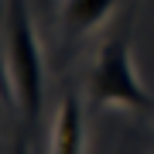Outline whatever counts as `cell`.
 <instances>
[{"label": "cell", "mask_w": 154, "mask_h": 154, "mask_svg": "<svg viewBox=\"0 0 154 154\" xmlns=\"http://www.w3.org/2000/svg\"><path fill=\"white\" fill-rule=\"evenodd\" d=\"M4 69L14 106L24 123H34L45 103V62L28 0H7L4 7Z\"/></svg>", "instance_id": "obj_1"}, {"label": "cell", "mask_w": 154, "mask_h": 154, "mask_svg": "<svg viewBox=\"0 0 154 154\" xmlns=\"http://www.w3.org/2000/svg\"><path fill=\"white\" fill-rule=\"evenodd\" d=\"M89 96H93L96 106H123V110H134V113L154 110V96L140 82L130 41L123 34H113L99 48L93 75H89Z\"/></svg>", "instance_id": "obj_2"}, {"label": "cell", "mask_w": 154, "mask_h": 154, "mask_svg": "<svg viewBox=\"0 0 154 154\" xmlns=\"http://www.w3.org/2000/svg\"><path fill=\"white\" fill-rule=\"evenodd\" d=\"M51 154H86V116L75 93H65L51 123Z\"/></svg>", "instance_id": "obj_3"}, {"label": "cell", "mask_w": 154, "mask_h": 154, "mask_svg": "<svg viewBox=\"0 0 154 154\" xmlns=\"http://www.w3.org/2000/svg\"><path fill=\"white\" fill-rule=\"evenodd\" d=\"M116 7V0H62V34L65 41H79L86 38L93 28L110 17Z\"/></svg>", "instance_id": "obj_4"}, {"label": "cell", "mask_w": 154, "mask_h": 154, "mask_svg": "<svg viewBox=\"0 0 154 154\" xmlns=\"http://www.w3.org/2000/svg\"><path fill=\"white\" fill-rule=\"evenodd\" d=\"M0 110H4V103H0Z\"/></svg>", "instance_id": "obj_5"}]
</instances>
